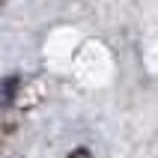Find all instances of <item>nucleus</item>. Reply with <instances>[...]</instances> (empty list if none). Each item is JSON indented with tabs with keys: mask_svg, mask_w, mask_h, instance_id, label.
I'll list each match as a JSON object with an SVG mask.
<instances>
[{
	"mask_svg": "<svg viewBox=\"0 0 158 158\" xmlns=\"http://www.w3.org/2000/svg\"><path fill=\"white\" fill-rule=\"evenodd\" d=\"M72 158H89V152H87V149H81V152H72Z\"/></svg>",
	"mask_w": 158,
	"mask_h": 158,
	"instance_id": "2",
	"label": "nucleus"
},
{
	"mask_svg": "<svg viewBox=\"0 0 158 158\" xmlns=\"http://www.w3.org/2000/svg\"><path fill=\"white\" fill-rule=\"evenodd\" d=\"M18 75H9V78H0V105H12V98L18 93Z\"/></svg>",
	"mask_w": 158,
	"mask_h": 158,
	"instance_id": "1",
	"label": "nucleus"
}]
</instances>
